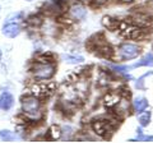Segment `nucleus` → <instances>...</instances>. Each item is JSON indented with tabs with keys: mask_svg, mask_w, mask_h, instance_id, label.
<instances>
[{
	"mask_svg": "<svg viewBox=\"0 0 153 143\" xmlns=\"http://www.w3.org/2000/svg\"><path fill=\"white\" fill-rule=\"evenodd\" d=\"M22 111L25 112V115L28 119L36 120V119L41 118V101L38 97L33 96H27L22 98Z\"/></svg>",
	"mask_w": 153,
	"mask_h": 143,
	"instance_id": "1",
	"label": "nucleus"
},
{
	"mask_svg": "<svg viewBox=\"0 0 153 143\" xmlns=\"http://www.w3.org/2000/svg\"><path fill=\"white\" fill-rule=\"evenodd\" d=\"M33 75L35 78L38 80H47L54 77L55 72H56V66L54 63L51 61H45V60H40L38 63L35 64L33 66Z\"/></svg>",
	"mask_w": 153,
	"mask_h": 143,
	"instance_id": "2",
	"label": "nucleus"
},
{
	"mask_svg": "<svg viewBox=\"0 0 153 143\" xmlns=\"http://www.w3.org/2000/svg\"><path fill=\"white\" fill-rule=\"evenodd\" d=\"M92 128L97 136L102 138H110V134L115 129V125L111 120H107V119H96L92 123Z\"/></svg>",
	"mask_w": 153,
	"mask_h": 143,
	"instance_id": "3",
	"label": "nucleus"
},
{
	"mask_svg": "<svg viewBox=\"0 0 153 143\" xmlns=\"http://www.w3.org/2000/svg\"><path fill=\"white\" fill-rule=\"evenodd\" d=\"M55 89V83L52 82H40V83H36L32 86L31 88V93L36 97H49L50 95L54 92Z\"/></svg>",
	"mask_w": 153,
	"mask_h": 143,
	"instance_id": "4",
	"label": "nucleus"
},
{
	"mask_svg": "<svg viewBox=\"0 0 153 143\" xmlns=\"http://www.w3.org/2000/svg\"><path fill=\"white\" fill-rule=\"evenodd\" d=\"M140 54V47L135 44H130V42H125L119 47V55L123 60H131L138 58Z\"/></svg>",
	"mask_w": 153,
	"mask_h": 143,
	"instance_id": "5",
	"label": "nucleus"
},
{
	"mask_svg": "<svg viewBox=\"0 0 153 143\" xmlns=\"http://www.w3.org/2000/svg\"><path fill=\"white\" fill-rule=\"evenodd\" d=\"M1 33L4 36L9 37V39H14V37H17L21 33V27H19L17 22H7L3 26Z\"/></svg>",
	"mask_w": 153,
	"mask_h": 143,
	"instance_id": "6",
	"label": "nucleus"
},
{
	"mask_svg": "<svg viewBox=\"0 0 153 143\" xmlns=\"http://www.w3.org/2000/svg\"><path fill=\"white\" fill-rule=\"evenodd\" d=\"M134 26H137V27H148V26H151L152 25V17H149L148 14L146 13H137L135 16H134L131 18V22Z\"/></svg>",
	"mask_w": 153,
	"mask_h": 143,
	"instance_id": "7",
	"label": "nucleus"
},
{
	"mask_svg": "<svg viewBox=\"0 0 153 143\" xmlns=\"http://www.w3.org/2000/svg\"><path fill=\"white\" fill-rule=\"evenodd\" d=\"M121 101V97L117 92H108L106 96L103 97V104L105 107L111 110V109H115L119 105V102Z\"/></svg>",
	"mask_w": 153,
	"mask_h": 143,
	"instance_id": "8",
	"label": "nucleus"
},
{
	"mask_svg": "<svg viewBox=\"0 0 153 143\" xmlns=\"http://www.w3.org/2000/svg\"><path fill=\"white\" fill-rule=\"evenodd\" d=\"M14 105V97L10 92H3L0 95V109L3 110H10Z\"/></svg>",
	"mask_w": 153,
	"mask_h": 143,
	"instance_id": "9",
	"label": "nucleus"
},
{
	"mask_svg": "<svg viewBox=\"0 0 153 143\" xmlns=\"http://www.w3.org/2000/svg\"><path fill=\"white\" fill-rule=\"evenodd\" d=\"M133 106H134V111L140 114L142 111H144L148 107V100L144 97H137L133 102Z\"/></svg>",
	"mask_w": 153,
	"mask_h": 143,
	"instance_id": "10",
	"label": "nucleus"
},
{
	"mask_svg": "<svg viewBox=\"0 0 153 143\" xmlns=\"http://www.w3.org/2000/svg\"><path fill=\"white\" fill-rule=\"evenodd\" d=\"M152 65H153V52H148V54H146L138 63L131 65L130 69L138 68V66H152Z\"/></svg>",
	"mask_w": 153,
	"mask_h": 143,
	"instance_id": "11",
	"label": "nucleus"
},
{
	"mask_svg": "<svg viewBox=\"0 0 153 143\" xmlns=\"http://www.w3.org/2000/svg\"><path fill=\"white\" fill-rule=\"evenodd\" d=\"M70 14L75 19H84L85 16H87V10L80 5H73L70 9Z\"/></svg>",
	"mask_w": 153,
	"mask_h": 143,
	"instance_id": "12",
	"label": "nucleus"
},
{
	"mask_svg": "<svg viewBox=\"0 0 153 143\" xmlns=\"http://www.w3.org/2000/svg\"><path fill=\"white\" fill-rule=\"evenodd\" d=\"M97 52L101 56H103V58H106V59H110V58H112L114 56V50L106 44L97 45Z\"/></svg>",
	"mask_w": 153,
	"mask_h": 143,
	"instance_id": "13",
	"label": "nucleus"
},
{
	"mask_svg": "<svg viewBox=\"0 0 153 143\" xmlns=\"http://www.w3.org/2000/svg\"><path fill=\"white\" fill-rule=\"evenodd\" d=\"M151 116H152L151 111H146V110L142 111L140 115L138 116V121H139L140 127H147L148 124L151 123Z\"/></svg>",
	"mask_w": 153,
	"mask_h": 143,
	"instance_id": "14",
	"label": "nucleus"
},
{
	"mask_svg": "<svg viewBox=\"0 0 153 143\" xmlns=\"http://www.w3.org/2000/svg\"><path fill=\"white\" fill-rule=\"evenodd\" d=\"M102 23L105 27L110 28V30H115V28H117V26H119V21L115 19V18H111V17H103Z\"/></svg>",
	"mask_w": 153,
	"mask_h": 143,
	"instance_id": "15",
	"label": "nucleus"
},
{
	"mask_svg": "<svg viewBox=\"0 0 153 143\" xmlns=\"http://www.w3.org/2000/svg\"><path fill=\"white\" fill-rule=\"evenodd\" d=\"M49 138L52 141H56V139H59V138L61 137V129L57 125H52L50 129H49Z\"/></svg>",
	"mask_w": 153,
	"mask_h": 143,
	"instance_id": "16",
	"label": "nucleus"
},
{
	"mask_svg": "<svg viewBox=\"0 0 153 143\" xmlns=\"http://www.w3.org/2000/svg\"><path fill=\"white\" fill-rule=\"evenodd\" d=\"M0 139L4 141V142H10V141H14L17 139V136L14 134L13 132L10 130H0Z\"/></svg>",
	"mask_w": 153,
	"mask_h": 143,
	"instance_id": "17",
	"label": "nucleus"
},
{
	"mask_svg": "<svg viewBox=\"0 0 153 143\" xmlns=\"http://www.w3.org/2000/svg\"><path fill=\"white\" fill-rule=\"evenodd\" d=\"M64 59L68 64H80L83 63V56L80 55H64Z\"/></svg>",
	"mask_w": 153,
	"mask_h": 143,
	"instance_id": "18",
	"label": "nucleus"
},
{
	"mask_svg": "<svg viewBox=\"0 0 153 143\" xmlns=\"http://www.w3.org/2000/svg\"><path fill=\"white\" fill-rule=\"evenodd\" d=\"M153 73H152V72H149V73H146L144 75H142V77L139 78V79H138L137 80V83H135V87L138 88V89H144L146 87H144V78L147 77V75H152Z\"/></svg>",
	"mask_w": 153,
	"mask_h": 143,
	"instance_id": "19",
	"label": "nucleus"
},
{
	"mask_svg": "<svg viewBox=\"0 0 153 143\" xmlns=\"http://www.w3.org/2000/svg\"><path fill=\"white\" fill-rule=\"evenodd\" d=\"M148 142V141H153V136H143L142 133H139L135 139H130V142Z\"/></svg>",
	"mask_w": 153,
	"mask_h": 143,
	"instance_id": "20",
	"label": "nucleus"
},
{
	"mask_svg": "<svg viewBox=\"0 0 153 143\" xmlns=\"http://www.w3.org/2000/svg\"><path fill=\"white\" fill-rule=\"evenodd\" d=\"M111 66V69H114L115 72H117V73H126L128 70H130V66H123V65H110Z\"/></svg>",
	"mask_w": 153,
	"mask_h": 143,
	"instance_id": "21",
	"label": "nucleus"
},
{
	"mask_svg": "<svg viewBox=\"0 0 153 143\" xmlns=\"http://www.w3.org/2000/svg\"><path fill=\"white\" fill-rule=\"evenodd\" d=\"M22 17H23V13L22 12L13 13V14H10V16L7 18V22H17L18 19H22Z\"/></svg>",
	"mask_w": 153,
	"mask_h": 143,
	"instance_id": "22",
	"label": "nucleus"
},
{
	"mask_svg": "<svg viewBox=\"0 0 153 143\" xmlns=\"http://www.w3.org/2000/svg\"><path fill=\"white\" fill-rule=\"evenodd\" d=\"M107 0H94V4L96 5H102L103 3H106Z\"/></svg>",
	"mask_w": 153,
	"mask_h": 143,
	"instance_id": "23",
	"label": "nucleus"
},
{
	"mask_svg": "<svg viewBox=\"0 0 153 143\" xmlns=\"http://www.w3.org/2000/svg\"><path fill=\"white\" fill-rule=\"evenodd\" d=\"M120 1H121V3H128V4H129V3L134 1V0H120Z\"/></svg>",
	"mask_w": 153,
	"mask_h": 143,
	"instance_id": "24",
	"label": "nucleus"
},
{
	"mask_svg": "<svg viewBox=\"0 0 153 143\" xmlns=\"http://www.w3.org/2000/svg\"><path fill=\"white\" fill-rule=\"evenodd\" d=\"M79 1H80V3H91L92 0H79Z\"/></svg>",
	"mask_w": 153,
	"mask_h": 143,
	"instance_id": "25",
	"label": "nucleus"
},
{
	"mask_svg": "<svg viewBox=\"0 0 153 143\" xmlns=\"http://www.w3.org/2000/svg\"><path fill=\"white\" fill-rule=\"evenodd\" d=\"M1 56H3V52H1V50H0V60H1Z\"/></svg>",
	"mask_w": 153,
	"mask_h": 143,
	"instance_id": "26",
	"label": "nucleus"
},
{
	"mask_svg": "<svg viewBox=\"0 0 153 143\" xmlns=\"http://www.w3.org/2000/svg\"><path fill=\"white\" fill-rule=\"evenodd\" d=\"M27 1H31V0H27Z\"/></svg>",
	"mask_w": 153,
	"mask_h": 143,
	"instance_id": "27",
	"label": "nucleus"
}]
</instances>
